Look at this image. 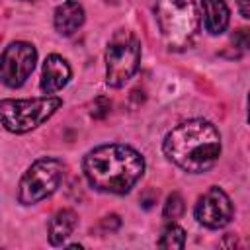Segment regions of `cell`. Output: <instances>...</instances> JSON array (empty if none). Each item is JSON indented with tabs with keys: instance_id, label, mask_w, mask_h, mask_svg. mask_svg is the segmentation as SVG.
<instances>
[{
	"instance_id": "obj_1",
	"label": "cell",
	"mask_w": 250,
	"mask_h": 250,
	"mask_svg": "<svg viewBox=\"0 0 250 250\" xmlns=\"http://www.w3.org/2000/svg\"><path fill=\"white\" fill-rule=\"evenodd\" d=\"M82 170L94 189L123 195L145 174V158L129 145H100L84 156Z\"/></svg>"
},
{
	"instance_id": "obj_2",
	"label": "cell",
	"mask_w": 250,
	"mask_h": 250,
	"mask_svg": "<svg viewBox=\"0 0 250 250\" xmlns=\"http://www.w3.org/2000/svg\"><path fill=\"white\" fill-rule=\"evenodd\" d=\"M162 150L184 172L203 174L221 156V135L207 119H188L164 137Z\"/></svg>"
},
{
	"instance_id": "obj_3",
	"label": "cell",
	"mask_w": 250,
	"mask_h": 250,
	"mask_svg": "<svg viewBox=\"0 0 250 250\" xmlns=\"http://www.w3.org/2000/svg\"><path fill=\"white\" fill-rule=\"evenodd\" d=\"M154 18L170 51H186L199 37L201 16L195 0H156Z\"/></svg>"
},
{
	"instance_id": "obj_4",
	"label": "cell",
	"mask_w": 250,
	"mask_h": 250,
	"mask_svg": "<svg viewBox=\"0 0 250 250\" xmlns=\"http://www.w3.org/2000/svg\"><path fill=\"white\" fill-rule=\"evenodd\" d=\"M62 100L57 96H43L31 100H2L0 117L6 131L23 135L39 125H43L59 107Z\"/></svg>"
},
{
	"instance_id": "obj_5",
	"label": "cell",
	"mask_w": 250,
	"mask_h": 250,
	"mask_svg": "<svg viewBox=\"0 0 250 250\" xmlns=\"http://www.w3.org/2000/svg\"><path fill=\"white\" fill-rule=\"evenodd\" d=\"M141 41L129 29H119L105 49V82L111 88L125 86L139 70Z\"/></svg>"
},
{
	"instance_id": "obj_6",
	"label": "cell",
	"mask_w": 250,
	"mask_h": 250,
	"mask_svg": "<svg viewBox=\"0 0 250 250\" xmlns=\"http://www.w3.org/2000/svg\"><path fill=\"white\" fill-rule=\"evenodd\" d=\"M64 178V164L57 158L45 156L35 160L21 176L18 184V201L21 205H33L53 195Z\"/></svg>"
},
{
	"instance_id": "obj_7",
	"label": "cell",
	"mask_w": 250,
	"mask_h": 250,
	"mask_svg": "<svg viewBox=\"0 0 250 250\" xmlns=\"http://www.w3.org/2000/svg\"><path fill=\"white\" fill-rule=\"evenodd\" d=\"M37 62V51L31 43L14 41L10 43L0 59V78L8 88H20Z\"/></svg>"
},
{
	"instance_id": "obj_8",
	"label": "cell",
	"mask_w": 250,
	"mask_h": 250,
	"mask_svg": "<svg viewBox=\"0 0 250 250\" xmlns=\"http://www.w3.org/2000/svg\"><path fill=\"white\" fill-rule=\"evenodd\" d=\"M193 215L199 225L215 230V229H223L230 223V219L234 215V207H232V201L227 195V191L221 189L219 186H213L197 199V203L193 207Z\"/></svg>"
},
{
	"instance_id": "obj_9",
	"label": "cell",
	"mask_w": 250,
	"mask_h": 250,
	"mask_svg": "<svg viewBox=\"0 0 250 250\" xmlns=\"http://www.w3.org/2000/svg\"><path fill=\"white\" fill-rule=\"evenodd\" d=\"M72 76L70 64L61 55H49L41 70V90L45 94H55L62 90Z\"/></svg>"
},
{
	"instance_id": "obj_10",
	"label": "cell",
	"mask_w": 250,
	"mask_h": 250,
	"mask_svg": "<svg viewBox=\"0 0 250 250\" xmlns=\"http://www.w3.org/2000/svg\"><path fill=\"white\" fill-rule=\"evenodd\" d=\"M84 20H86L84 8H82V4L76 2V0H66V2H62L61 6H57L55 16H53L55 29H57L62 37H70L72 33H76V31L82 27Z\"/></svg>"
},
{
	"instance_id": "obj_11",
	"label": "cell",
	"mask_w": 250,
	"mask_h": 250,
	"mask_svg": "<svg viewBox=\"0 0 250 250\" xmlns=\"http://www.w3.org/2000/svg\"><path fill=\"white\" fill-rule=\"evenodd\" d=\"M203 23L211 35H221L227 31L230 21V12L225 0H201Z\"/></svg>"
},
{
	"instance_id": "obj_12",
	"label": "cell",
	"mask_w": 250,
	"mask_h": 250,
	"mask_svg": "<svg viewBox=\"0 0 250 250\" xmlns=\"http://www.w3.org/2000/svg\"><path fill=\"white\" fill-rule=\"evenodd\" d=\"M78 225V215L72 211V209H61L57 211L51 221H49V242L51 246H62L66 242V238L74 232Z\"/></svg>"
},
{
	"instance_id": "obj_13",
	"label": "cell",
	"mask_w": 250,
	"mask_h": 250,
	"mask_svg": "<svg viewBox=\"0 0 250 250\" xmlns=\"http://www.w3.org/2000/svg\"><path fill=\"white\" fill-rule=\"evenodd\" d=\"M158 246L160 248H168V250H180V248H184L186 246V230L182 227L170 223L162 230V234L158 238Z\"/></svg>"
},
{
	"instance_id": "obj_14",
	"label": "cell",
	"mask_w": 250,
	"mask_h": 250,
	"mask_svg": "<svg viewBox=\"0 0 250 250\" xmlns=\"http://www.w3.org/2000/svg\"><path fill=\"white\" fill-rule=\"evenodd\" d=\"M184 209H186L184 197H182L178 191H174V193H170V195L166 197L162 215H164V219H168V221H176V219H180V217L184 215Z\"/></svg>"
},
{
	"instance_id": "obj_15",
	"label": "cell",
	"mask_w": 250,
	"mask_h": 250,
	"mask_svg": "<svg viewBox=\"0 0 250 250\" xmlns=\"http://www.w3.org/2000/svg\"><path fill=\"white\" fill-rule=\"evenodd\" d=\"M232 43L236 49L240 51H250V29L248 27H240L232 33Z\"/></svg>"
},
{
	"instance_id": "obj_16",
	"label": "cell",
	"mask_w": 250,
	"mask_h": 250,
	"mask_svg": "<svg viewBox=\"0 0 250 250\" xmlns=\"http://www.w3.org/2000/svg\"><path fill=\"white\" fill-rule=\"evenodd\" d=\"M109 109H111V102L107 98L100 96V98H96V102L92 105V115L98 117V119H102V117H105L109 113Z\"/></svg>"
},
{
	"instance_id": "obj_17",
	"label": "cell",
	"mask_w": 250,
	"mask_h": 250,
	"mask_svg": "<svg viewBox=\"0 0 250 250\" xmlns=\"http://www.w3.org/2000/svg\"><path fill=\"white\" fill-rule=\"evenodd\" d=\"M119 225H121V221H119V217H117V215H107V217H104V219H102V223H100V227H102L104 230H109V232L117 230V229H119Z\"/></svg>"
},
{
	"instance_id": "obj_18",
	"label": "cell",
	"mask_w": 250,
	"mask_h": 250,
	"mask_svg": "<svg viewBox=\"0 0 250 250\" xmlns=\"http://www.w3.org/2000/svg\"><path fill=\"white\" fill-rule=\"evenodd\" d=\"M236 8L242 18L250 20V0H236Z\"/></svg>"
},
{
	"instance_id": "obj_19",
	"label": "cell",
	"mask_w": 250,
	"mask_h": 250,
	"mask_svg": "<svg viewBox=\"0 0 250 250\" xmlns=\"http://www.w3.org/2000/svg\"><path fill=\"white\" fill-rule=\"evenodd\" d=\"M248 123H250V94H248Z\"/></svg>"
},
{
	"instance_id": "obj_20",
	"label": "cell",
	"mask_w": 250,
	"mask_h": 250,
	"mask_svg": "<svg viewBox=\"0 0 250 250\" xmlns=\"http://www.w3.org/2000/svg\"><path fill=\"white\" fill-rule=\"evenodd\" d=\"M25 2H31V0H25Z\"/></svg>"
}]
</instances>
